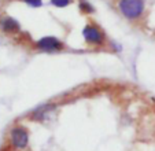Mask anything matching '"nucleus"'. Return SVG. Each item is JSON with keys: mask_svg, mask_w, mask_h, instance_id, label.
Wrapping results in <instances>:
<instances>
[{"mask_svg": "<svg viewBox=\"0 0 155 151\" xmlns=\"http://www.w3.org/2000/svg\"><path fill=\"white\" fill-rule=\"evenodd\" d=\"M32 48L37 52L41 54H61L68 51V45L64 44L63 40H61L59 37L54 35H47L41 36L37 40H35L32 43Z\"/></svg>", "mask_w": 155, "mask_h": 151, "instance_id": "f03ea898", "label": "nucleus"}, {"mask_svg": "<svg viewBox=\"0 0 155 151\" xmlns=\"http://www.w3.org/2000/svg\"><path fill=\"white\" fill-rule=\"evenodd\" d=\"M58 103L56 102H45L38 105L32 111L28 113V119L32 122H37V124H45L54 117V114L58 110Z\"/></svg>", "mask_w": 155, "mask_h": 151, "instance_id": "39448f33", "label": "nucleus"}, {"mask_svg": "<svg viewBox=\"0 0 155 151\" xmlns=\"http://www.w3.org/2000/svg\"><path fill=\"white\" fill-rule=\"evenodd\" d=\"M8 144L15 151H25L30 144V132L22 124H14L8 131Z\"/></svg>", "mask_w": 155, "mask_h": 151, "instance_id": "20e7f679", "label": "nucleus"}, {"mask_svg": "<svg viewBox=\"0 0 155 151\" xmlns=\"http://www.w3.org/2000/svg\"><path fill=\"white\" fill-rule=\"evenodd\" d=\"M50 3L55 8H66L73 3V0H50Z\"/></svg>", "mask_w": 155, "mask_h": 151, "instance_id": "6e6552de", "label": "nucleus"}, {"mask_svg": "<svg viewBox=\"0 0 155 151\" xmlns=\"http://www.w3.org/2000/svg\"><path fill=\"white\" fill-rule=\"evenodd\" d=\"M77 7H78L80 12L84 15H92L96 11V8H95L94 4H92L89 0H78V2H77Z\"/></svg>", "mask_w": 155, "mask_h": 151, "instance_id": "0eeeda50", "label": "nucleus"}, {"mask_svg": "<svg viewBox=\"0 0 155 151\" xmlns=\"http://www.w3.org/2000/svg\"><path fill=\"white\" fill-rule=\"evenodd\" d=\"M81 36L84 43L91 48H107L110 41L107 33L96 22H87L81 30Z\"/></svg>", "mask_w": 155, "mask_h": 151, "instance_id": "f257e3e1", "label": "nucleus"}, {"mask_svg": "<svg viewBox=\"0 0 155 151\" xmlns=\"http://www.w3.org/2000/svg\"><path fill=\"white\" fill-rule=\"evenodd\" d=\"M107 48H108V51L115 52V54L122 52V45H121L120 43H117V41H114V40H110V41H108Z\"/></svg>", "mask_w": 155, "mask_h": 151, "instance_id": "1a4fd4ad", "label": "nucleus"}, {"mask_svg": "<svg viewBox=\"0 0 155 151\" xmlns=\"http://www.w3.org/2000/svg\"><path fill=\"white\" fill-rule=\"evenodd\" d=\"M0 32L6 36H19L22 33V25L17 18L8 14L0 15Z\"/></svg>", "mask_w": 155, "mask_h": 151, "instance_id": "423d86ee", "label": "nucleus"}, {"mask_svg": "<svg viewBox=\"0 0 155 151\" xmlns=\"http://www.w3.org/2000/svg\"><path fill=\"white\" fill-rule=\"evenodd\" d=\"M117 8L125 19L136 22L146 14V0H118Z\"/></svg>", "mask_w": 155, "mask_h": 151, "instance_id": "7ed1b4c3", "label": "nucleus"}, {"mask_svg": "<svg viewBox=\"0 0 155 151\" xmlns=\"http://www.w3.org/2000/svg\"><path fill=\"white\" fill-rule=\"evenodd\" d=\"M22 3H25L26 6L32 7V8H40L43 6V0H19Z\"/></svg>", "mask_w": 155, "mask_h": 151, "instance_id": "9d476101", "label": "nucleus"}]
</instances>
